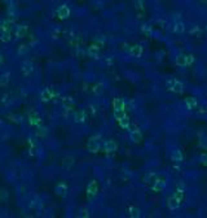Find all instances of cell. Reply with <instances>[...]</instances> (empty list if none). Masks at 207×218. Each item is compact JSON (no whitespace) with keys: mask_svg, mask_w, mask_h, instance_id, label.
<instances>
[{"mask_svg":"<svg viewBox=\"0 0 207 218\" xmlns=\"http://www.w3.org/2000/svg\"><path fill=\"white\" fill-rule=\"evenodd\" d=\"M181 199H183V192L181 191H176V192L168 199V208L171 210L179 209L181 205Z\"/></svg>","mask_w":207,"mask_h":218,"instance_id":"cell-1","label":"cell"},{"mask_svg":"<svg viewBox=\"0 0 207 218\" xmlns=\"http://www.w3.org/2000/svg\"><path fill=\"white\" fill-rule=\"evenodd\" d=\"M87 148L92 153H96V152L100 151V136H92L87 143Z\"/></svg>","mask_w":207,"mask_h":218,"instance_id":"cell-2","label":"cell"},{"mask_svg":"<svg viewBox=\"0 0 207 218\" xmlns=\"http://www.w3.org/2000/svg\"><path fill=\"white\" fill-rule=\"evenodd\" d=\"M167 86H168V90H171L172 92H176V94L183 92V83L175 78H171L170 81H167Z\"/></svg>","mask_w":207,"mask_h":218,"instance_id":"cell-3","label":"cell"},{"mask_svg":"<svg viewBox=\"0 0 207 218\" xmlns=\"http://www.w3.org/2000/svg\"><path fill=\"white\" fill-rule=\"evenodd\" d=\"M97 192H99V184H97V182L92 181L88 183V186H87V195L89 196V197H93V196L97 195Z\"/></svg>","mask_w":207,"mask_h":218,"instance_id":"cell-4","label":"cell"},{"mask_svg":"<svg viewBox=\"0 0 207 218\" xmlns=\"http://www.w3.org/2000/svg\"><path fill=\"white\" fill-rule=\"evenodd\" d=\"M29 122H30L31 126H36L38 127V126H40L42 125V118L36 112H31L29 114Z\"/></svg>","mask_w":207,"mask_h":218,"instance_id":"cell-5","label":"cell"},{"mask_svg":"<svg viewBox=\"0 0 207 218\" xmlns=\"http://www.w3.org/2000/svg\"><path fill=\"white\" fill-rule=\"evenodd\" d=\"M53 91L51 88H45V90H43L42 91V94H40V100L42 101H44V103H48V101H51L53 99Z\"/></svg>","mask_w":207,"mask_h":218,"instance_id":"cell-6","label":"cell"},{"mask_svg":"<svg viewBox=\"0 0 207 218\" xmlns=\"http://www.w3.org/2000/svg\"><path fill=\"white\" fill-rule=\"evenodd\" d=\"M54 192L58 196H66L67 195V186L64 182H60V183H57L56 188H54Z\"/></svg>","mask_w":207,"mask_h":218,"instance_id":"cell-7","label":"cell"},{"mask_svg":"<svg viewBox=\"0 0 207 218\" xmlns=\"http://www.w3.org/2000/svg\"><path fill=\"white\" fill-rule=\"evenodd\" d=\"M151 188H153V191H155V192H161V191L166 188V181L165 179H155Z\"/></svg>","mask_w":207,"mask_h":218,"instance_id":"cell-8","label":"cell"},{"mask_svg":"<svg viewBox=\"0 0 207 218\" xmlns=\"http://www.w3.org/2000/svg\"><path fill=\"white\" fill-rule=\"evenodd\" d=\"M21 70H22L24 75H30L32 73V70H34V65H32L30 61H25L22 64V66H21Z\"/></svg>","mask_w":207,"mask_h":218,"instance_id":"cell-9","label":"cell"},{"mask_svg":"<svg viewBox=\"0 0 207 218\" xmlns=\"http://www.w3.org/2000/svg\"><path fill=\"white\" fill-rule=\"evenodd\" d=\"M118 148V144L114 140H106L105 144H103V149L106 152H115Z\"/></svg>","mask_w":207,"mask_h":218,"instance_id":"cell-10","label":"cell"},{"mask_svg":"<svg viewBox=\"0 0 207 218\" xmlns=\"http://www.w3.org/2000/svg\"><path fill=\"white\" fill-rule=\"evenodd\" d=\"M129 136H131V140L135 141V143H139V141L143 139V134H141L140 130H131V133H129Z\"/></svg>","mask_w":207,"mask_h":218,"instance_id":"cell-11","label":"cell"},{"mask_svg":"<svg viewBox=\"0 0 207 218\" xmlns=\"http://www.w3.org/2000/svg\"><path fill=\"white\" fill-rule=\"evenodd\" d=\"M197 105H198V101L195 97H187V99H185V107H187V109L192 111V109L197 108Z\"/></svg>","mask_w":207,"mask_h":218,"instance_id":"cell-12","label":"cell"},{"mask_svg":"<svg viewBox=\"0 0 207 218\" xmlns=\"http://www.w3.org/2000/svg\"><path fill=\"white\" fill-rule=\"evenodd\" d=\"M85 112L84 111H78V112H75L74 114V121L75 122H78V123H83L85 122Z\"/></svg>","mask_w":207,"mask_h":218,"instance_id":"cell-13","label":"cell"},{"mask_svg":"<svg viewBox=\"0 0 207 218\" xmlns=\"http://www.w3.org/2000/svg\"><path fill=\"white\" fill-rule=\"evenodd\" d=\"M171 160L175 161V162H181V161H183V153H181V151H179V149L172 151V152H171Z\"/></svg>","mask_w":207,"mask_h":218,"instance_id":"cell-14","label":"cell"},{"mask_svg":"<svg viewBox=\"0 0 207 218\" xmlns=\"http://www.w3.org/2000/svg\"><path fill=\"white\" fill-rule=\"evenodd\" d=\"M124 101L123 99H119V97H117V99H114L113 100V108H114V111H117V109H124Z\"/></svg>","mask_w":207,"mask_h":218,"instance_id":"cell-15","label":"cell"},{"mask_svg":"<svg viewBox=\"0 0 207 218\" xmlns=\"http://www.w3.org/2000/svg\"><path fill=\"white\" fill-rule=\"evenodd\" d=\"M131 55H132L133 57H140L141 53H143V48H141L140 46H133L132 48H131Z\"/></svg>","mask_w":207,"mask_h":218,"instance_id":"cell-16","label":"cell"},{"mask_svg":"<svg viewBox=\"0 0 207 218\" xmlns=\"http://www.w3.org/2000/svg\"><path fill=\"white\" fill-rule=\"evenodd\" d=\"M128 214H129L131 217H133V218H137V217H140L141 212H140V209L137 208V206H129Z\"/></svg>","mask_w":207,"mask_h":218,"instance_id":"cell-17","label":"cell"},{"mask_svg":"<svg viewBox=\"0 0 207 218\" xmlns=\"http://www.w3.org/2000/svg\"><path fill=\"white\" fill-rule=\"evenodd\" d=\"M118 122H119V126H121L122 129H128L129 127V118L127 116H124L123 118H121Z\"/></svg>","mask_w":207,"mask_h":218,"instance_id":"cell-18","label":"cell"},{"mask_svg":"<svg viewBox=\"0 0 207 218\" xmlns=\"http://www.w3.org/2000/svg\"><path fill=\"white\" fill-rule=\"evenodd\" d=\"M48 134V130L47 127H43V126H38V130H36V135L39 136V138H45Z\"/></svg>","mask_w":207,"mask_h":218,"instance_id":"cell-19","label":"cell"},{"mask_svg":"<svg viewBox=\"0 0 207 218\" xmlns=\"http://www.w3.org/2000/svg\"><path fill=\"white\" fill-rule=\"evenodd\" d=\"M124 116H127L126 112H124V109H117V111H114V117H115L117 121H119V119L123 118Z\"/></svg>","mask_w":207,"mask_h":218,"instance_id":"cell-20","label":"cell"},{"mask_svg":"<svg viewBox=\"0 0 207 218\" xmlns=\"http://www.w3.org/2000/svg\"><path fill=\"white\" fill-rule=\"evenodd\" d=\"M62 105L66 108V109L73 108V105H74L73 99H70V97H64V99H62Z\"/></svg>","mask_w":207,"mask_h":218,"instance_id":"cell-21","label":"cell"},{"mask_svg":"<svg viewBox=\"0 0 207 218\" xmlns=\"http://www.w3.org/2000/svg\"><path fill=\"white\" fill-rule=\"evenodd\" d=\"M88 55L91 57H93V58H99V50H97V47L92 46L88 50Z\"/></svg>","mask_w":207,"mask_h":218,"instance_id":"cell-22","label":"cell"},{"mask_svg":"<svg viewBox=\"0 0 207 218\" xmlns=\"http://www.w3.org/2000/svg\"><path fill=\"white\" fill-rule=\"evenodd\" d=\"M9 77H10V74H9V73L3 74L2 77H0V85H2V86L8 85V82H9Z\"/></svg>","mask_w":207,"mask_h":218,"instance_id":"cell-23","label":"cell"},{"mask_svg":"<svg viewBox=\"0 0 207 218\" xmlns=\"http://www.w3.org/2000/svg\"><path fill=\"white\" fill-rule=\"evenodd\" d=\"M157 179V174L155 173H148L145 175V178H144V181L145 182H151V181H155Z\"/></svg>","mask_w":207,"mask_h":218,"instance_id":"cell-24","label":"cell"},{"mask_svg":"<svg viewBox=\"0 0 207 218\" xmlns=\"http://www.w3.org/2000/svg\"><path fill=\"white\" fill-rule=\"evenodd\" d=\"M73 164H74V159H73V157H65L64 161H62V165H64V166H66V167L71 166Z\"/></svg>","mask_w":207,"mask_h":218,"instance_id":"cell-25","label":"cell"},{"mask_svg":"<svg viewBox=\"0 0 207 218\" xmlns=\"http://www.w3.org/2000/svg\"><path fill=\"white\" fill-rule=\"evenodd\" d=\"M176 64L179 65V66H187V60H185V56L176 57Z\"/></svg>","mask_w":207,"mask_h":218,"instance_id":"cell-26","label":"cell"},{"mask_svg":"<svg viewBox=\"0 0 207 218\" xmlns=\"http://www.w3.org/2000/svg\"><path fill=\"white\" fill-rule=\"evenodd\" d=\"M29 144L30 147H38V140L35 138H29Z\"/></svg>","mask_w":207,"mask_h":218,"instance_id":"cell-27","label":"cell"},{"mask_svg":"<svg viewBox=\"0 0 207 218\" xmlns=\"http://www.w3.org/2000/svg\"><path fill=\"white\" fill-rule=\"evenodd\" d=\"M101 87H102V85H96V86L93 87V92H95V94H100V92L102 91Z\"/></svg>","mask_w":207,"mask_h":218,"instance_id":"cell-28","label":"cell"},{"mask_svg":"<svg viewBox=\"0 0 207 218\" xmlns=\"http://www.w3.org/2000/svg\"><path fill=\"white\" fill-rule=\"evenodd\" d=\"M38 147H30V155L31 156H36L38 155Z\"/></svg>","mask_w":207,"mask_h":218,"instance_id":"cell-29","label":"cell"},{"mask_svg":"<svg viewBox=\"0 0 207 218\" xmlns=\"http://www.w3.org/2000/svg\"><path fill=\"white\" fill-rule=\"evenodd\" d=\"M185 60H187V65H190V64H193V61H194L193 56H185Z\"/></svg>","mask_w":207,"mask_h":218,"instance_id":"cell-30","label":"cell"},{"mask_svg":"<svg viewBox=\"0 0 207 218\" xmlns=\"http://www.w3.org/2000/svg\"><path fill=\"white\" fill-rule=\"evenodd\" d=\"M201 161H202V164H205V165H207V153H203L201 156Z\"/></svg>","mask_w":207,"mask_h":218,"instance_id":"cell-31","label":"cell"},{"mask_svg":"<svg viewBox=\"0 0 207 218\" xmlns=\"http://www.w3.org/2000/svg\"><path fill=\"white\" fill-rule=\"evenodd\" d=\"M89 214H88V212H87L85 209H83V210H80V213H79V217H88Z\"/></svg>","mask_w":207,"mask_h":218,"instance_id":"cell-32","label":"cell"},{"mask_svg":"<svg viewBox=\"0 0 207 218\" xmlns=\"http://www.w3.org/2000/svg\"><path fill=\"white\" fill-rule=\"evenodd\" d=\"M2 39H3L4 42H8V40H9V34H8V32H5V34L3 35V38H2Z\"/></svg>","mask_w":207,"mask_h":218,"instance_id":"cell-33","label":"cell"},{"mask_svg":"<svg viewBox=\"0 0 207 218\" xmlns=\"http://www.w3.org/2000/svg\"><path fill=\"white\" fill-rule=\"evenodd\" d=\"M24 34H25V30H24V29H22V30H18V32H17L18 36H24Z\"/></svg>","mask_w":207,"mask_h":218,"instance_id":"cell-34","label":"cell"},{"mask_svg":"<svg viewBox=\"0 0 207 218\" xmlns=\"http://www.w3.org/2000/svg\"><path fill=\"white\" fill-rule=\"evenodd\" d=\"M18 52H20V53H25V52H26V48H25V46H22V48H20V50H18Z\"/></svg>","mask_w":207,"mask_h":218,"instance_id":"cell-35","label":"cell"},{"mask_svg":"<svg viewBox=\"0 0 207 218\" xmlns=\"http://www.w3.org/2000/svg\"><path fill=\"white\" fill-rule=\"evenodd\" d=\"M0 64H2V57H0Z\"/></svg>","mask_w":207,"mask_h":218,"instance_id":"cell-36","label":"cell"}]
</instances>
